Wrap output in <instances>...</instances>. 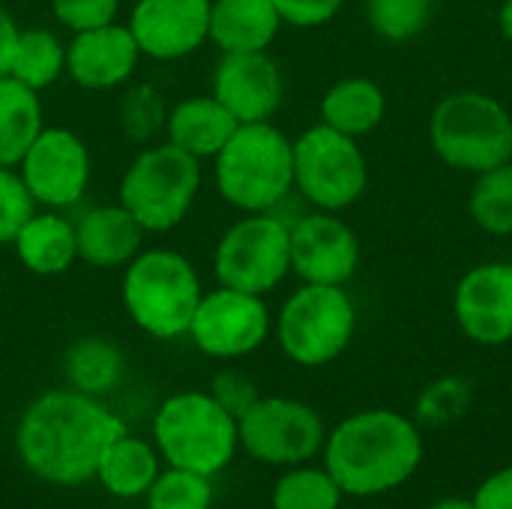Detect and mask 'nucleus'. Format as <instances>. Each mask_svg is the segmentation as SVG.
I'll return each instance as SVG.
<instances>
[{
  "mask_svg": "<svg viewBox=\"0 0 512 509\" xmlns=\"http://www.w3.org/2000/svg\"><path fill=\"white\" fill-rule=\"evenodd\" d=\"M123 423L96 399L78 390L39 396L18 423V456L45 483L81 486L96 477L102 453L120 438Z\"/></svg>",
  "mask_w": 512,
  "mask_h": 509,
  "instance_id": "obj_1",
  "label": "nucleus"
},
{
  "mask_svg": "<svg viewBox=\"0 0 512 509\" xmlns=\"http://www.w3.org/2000/svg\"><path fill=\"white\" fill-rule=\"evenodd\" d=\"M420 462V429L384 408L345 417L324 441V468L351 498H375L399 489L414 477Z\"/></svg>",
  "mask_w": 512,
  "mask_h": 509,
  "instance_id": "obj_2",
  "label": "nucleus"
},
{
  "mask_svg": "<svg viewBox=\"0 0 512 509\" xmlns=\"http://www.w3.org/2000/svg\"><path fill=\"white\" fill-rule=\"evenodd\" d=\"M219 195L243 213H270L294 192V141L264 123H240L213 156Z\"/></svg>",
  "mask_w": 512,
  "mask_h": 509,
  "instance_id": "obj_3",
  "label": "nucleus"
},
{
  "mask_svg": "<svg viewBox=\"0 0 512 509\" xmlns=\"http://www.w3.org/2000/svg\"><path fill=\"white\" fill-rule=\"evenodd\" d=\"M201 297V279L180 252L144 249L126 264L123 306L135 327L153 339L186 336Z\"/></svg>",
  "mask_w": 512,
  "mask_h": 509,
  "instance_id": "obj_4",
  "label": "nucleus"
},
{
  "mask_svg": "<svg viewBox=\"0 0 512 509\" xmlns=\"http://www.w3.org/2000/svg\"><path fill=\"white\" fill-rule=\"evenodd\" d=\"M429 141L444 165L477 177L512 162V114L489 93L459 90L435 105Z\"/></svg>",
  "mask_w": 512,
  "mask_h": 509,
  "instance_id": "obj_5",
  "label": "nucleus"
},
{
  "mask_svg": "<svg viewBox=\"0 0 512 509\" xmlns=\"http://www.w3.org/2000/svg\"><path fill=\"white\" fill-rule=\"evenodd\" d=\"M156 444L171 468L219 474L240 447L237 420L210 393L171 396L153 423Z\"/></svg>",
  "mask_w": 512,
  "mask_h": 509,
  "instance_id": "obj_6",
  "label": "nucleus"
},
{
  "mask_svg": "<svg viewBox=\"0 0 512 509\" xmlns=\"http://www.w3.org/2000/svg\"><path fill=\"white\" fill-rule=\"evenodd\" d=\"M198 189L201 159L168 141L132 159L120 180V204L147 234H165L189 216Z\"/></svg>",
  "mask_w": 512,
  "mask_h": 509,
  "instance_id": "obj_7",
  "label": "nucleus"
},
{
  "mask_svg": "<svg viewBox=\"0 0 512 509\" xmlns=\"http://www.w3.org/2000/svg\"><path fill=\"white\" fill-rule=\"evenodd\" d=\"M357 330V309L345 285H303L276 318V339L288 360L318 369L342 357Z\"/></svg>",
  "mask_w": 512,
  "mask_h": 509,
  "instance_id": "obj_8",
  "label": "nucleus"
},
{
  "mask_svg": "<svg viewBox=\"0 0 512 509\" xmlns=\"http://www.w3.org/2000/svg\"><path fill=\"white\" fill-rule=\"evenodd\" d=\"M366 186L369 162L357 138L318 123L294 141V189L315 210L342 213L363 198Z\"/></svg>",
  "mask_w": 512,
  "mask_h": 509,
  "instance_id": "obj_9",
  "label": "nucleus"
},
{
  "mask_svg": "<svg viewBox=\"0 0 512 509\" xmlns=\"http://www.w3.org/2000/svg\"><path fill=\"white\" fill-rule=\"evenodd\" d=\"M213 270L225 288L270 294L291 273V225L276 213H246L216 243Z\"/></svg>",
  "mask_w": 512,
  "mask_h": 509,
  "instance_id": "obj_10",
  "label": "nucleus"
},
{
  "mask_svg": "<svg viewBox=\"0 0 512 509\" xmlns=\"http://www.w3.org/2000/svg\"><path fill=\"white\" fill-rule=\"evenodd\" d=\"M240 447L267 465H303L324 450V420L306 402L270 396L258 399L240 420Z\"/></svg>",
  "mask_w": 512,
  "mask_h": 509,
  "instance_id": "obj_11",
  "label": "nucleus"
},
{
  "mask_svg": "<svg viewBox=\"0 0 512 509\" xmlns=\"http://www.w3.org/2000/svg\"><path fill=\"white\" fill-rule=\"evenodd\" d=\"M186 336H192L198 351H204L207 357H246L258 351L270 336V309L258 294L219 285L216 291H207L201 297Z\"/></svg>",
  "mask_w": 512,
  "mask_h": 509,
  "instance_id": "obj_12",
  "label": "nucleus"
},
{
  "mask_svg": "<svg viewBox=\"0 0 512 509\" xmlns=\"http://www.w3.org/2000/svg\"><path fill=\"white\" fill-rule=\"evenodd\" d=\"M18 174L33 201L48 210L78 204L90 183L87 144L60 126H45L18 162Z\"/></svg>",
  "mask_w": 512,
  "mask_h": 509,
  "instance_id": "obj_13",
  "label": "nucleus"
},
{
  "mask_svg": "<svg viewBox=\"0 0 512 509\" xmlns=\"http://www.w3.org/2000/svg\"><path fill=\"white\" fill-rule=\"evenodd\" d=\"M360 267V240L336 213L315 210L291 225V273L303 285H345Z\"/></svg>",
  "mask_w": 512,
  "mask_h": 509,
  "instance_id": "obj_14",
  "label": "nucleus"
},
{
  "mask_svg": "<svg viewBox=\"0 0 512 509\" xmlns=\"http://www.w3.org/2000/svg\"><path fill=\"white\" fill-rule=\"evenodd\" d=\"M459 330L486 348L512 342V264L486 261L471 267L453 294Z\"/></svg>",
  "mask_w": 512,
  "mask_h": 509,
  "instance_id": "obj_15",
  "label": "nucleus"
},
{
  "mask_svg": "<svg viewBox=\"0 0 512 509\" xmlns=\"http://www.w3.org/2000/svg\"><path fill=\"white\" fill-rule=\"evenodd\" d=\"M213 0H138L129 12V30L141 57L183 60L210 39Z\"/></svg>",
  "mask_w": 512,
  "mask_h": 509,
  "instance_id": "obj_16",
  "label": "nucleus"
},
{
  "mask_svg": "<svg viewBox=\"0 0 512 509\" xmlns=\"http://www.w3.org/2000/svg\"><path fill=\"white\" fill-rule=\"evenodd\" d=\"M213 96L237 123H264L282 105L285 78L267 51H231L213 69Z\"/></svg>",
  "mask_w": 512,
  "mask_h": 509,
  "instance_id": "obj_17",
  "label": "nucleus"
},
{
  "mask_svg": "<svg viewBox=\"0 0 512 509\" xmlns=\"http://www.w3.org/2000/svg\"><path fill=\"white\" fill-rule=\"evenodd\" d=\"M141 48L126 24H105L72 33L66 45V75L84 90H111L132 78Z\"/></svg>",
  "mask_w": 512,
  "mask_h": 509,
  "instance_id": "obj_18",
  "label": "nucleus"
},
{
  "mask_svg": "<svg viewBox=\"0 0 512 509\" xmlns=\"http://www.w3.org/2000/svg\"><path fill=\"white\" fill-rule=\"evenodd\" d=\"M72 225H75L78 258L99 270L126 267L141 252V240L147 234L120 201L90 207Z\"/></svg>",
  "mask_w": 512,
  "mask_h": 509,
  "instance_id": "obj_19",
  "label": "nucleus"
},
{
  "mask_svg": "<svg viewBox=\"0 0 512 509\" xmlns=\"http://www.w3.org/2000/svg\"><path fill=\"white\" fill-rule=\"evenodd\" d=\"M282 15L273 0H213L210 42L222 51H267L282 30Z\"/></svg>",
  "mask_w": 512,
  "mask_h": 509,
  "instance_id": "obj_20",
  "label": "nucleus"
},
{
  "mask_svg": "<svg viewBox=\"0 0 512 509\" xmlns=\"http://www.w3.org/2000/svg\"><path fill=\"white\" fill-rule=\"evenodd\" d=\"M240 123L231 117V111L210 93V96H192L177 102L168 111V141L180 147L183 153L195 159H213L228 138L234 135Z\"/></svg>",
  "mask_w": 512,
  "mask_h": 509,
  "instance_id": "obj_21",
  "label": "nucleus"
},
{
  "mask_svg": "<svg viewBox=\"0 0 512 509\" xmlns=\"http://www.w3.org/2000/svg\"><path fill=\"white\" fill-rule=\"evenodd\" d=\"M12 249L24 270L36 276H60L78 261L75 225L60 213H33L15 234Z\"/></svg>",
  "mask_w": 512,
  "mask_h": 509,
  "instance_id": "obj_22",
  "label": "nucleus"
},
{
  "mask_svg": "<svg viewBox=\"0 0 512 509\" xmlns=\"http://www.w3.org/2000/svg\"><path fill=\"white\" fill-rule=\"evenodd\" d=\"M384 114H387L384 90L372 78H363V75L336 81L321 99V123L351 138H363L375 132Z\"/></svg>",
  "mask_w": 512,
  "mask_h": 509,
  "instance_id": "obj_23",
  "label": "nucleus"
},
{
  "mask_svg": "<svg viewBox=\"0 0 512 509\" xmlns=\"http://www.w3.org/2000/svg\"><path fill=\"white\" fill-rule=\"evenodd\" d=\"M42 129L39 93L12 75H0V165L18 168Z\"/></svg>",
  "mask_w": 512,
  "mask_h": 509,
  "instance_id": "obj_24",
  "label": "nucleus"
},
{
  "mask_svg": "<svg viewBox=\"0 0 512 509\" xmlns=\"http://www.w3.org/2000/svg\"><path fill=\"white\" fill-rule=\"evenodd\" d=\"M96 477L117 498H141L159 477V462L150 444L123 432L102 453Z\"/></svg>",
  "mask_w": 512,
  "mask_h": 509,
  "instance_id": "obj_25",
  "label": "nucleus"
},
{
  "mask_svg": "<svg viewBox=\"0 0 512 509\" xmlns=\"http://www.w3.org/2000/svg\"><path fill=\"white\" fill-rule=\"evenodd\" d=\"M63 372L69 378L72 390L99 399L117 387V381L123 375V354L108 339L84 336L66 351Z\"/></svg>",
  "mask_w": 512,
  "mask_h": 509,
  "instance_id": "obj_26",
  "label": "nucleus"
},
{
  "mask_svg": "<svg viewBox=\"0 0 512 509\" xmlns=\"http://www.w3.org/2000/svg\"><path fill=\"white\" fill-rule=\"evenodd\" d=\"M66 72V45L48 27H24L18 30L9 75L27 84L30 90L51 87Z\"/></svg>",
  "mask_w": 512,
  "mask_h": 509,
  "instance_id": "obj_27",
  "label": "nucleus"
},
{
  "mask_svg": "<svg viewBox=\"0 0 512 509\" xmlns=\"http://www.w3.org/2000/svg\"><path fill=\"white\" fill-rule=\"evenodd\" d=\"M468 213L474 225L492 237L512 234V162H504L474 177L468 195Z\"/></svg>",
  "mask_w": 512,
  "mask_h": 509,
  "instance_id": "obj_28",
  "label": "nucleus"
},
{
  "mask_svg": "<svg viewBox=\"0 0 512 509\" xmlns=\"http://www.w3.org/2000/svg\"><path fill=\"white\" fill-rule=\"evenodd\" d=\"M345 492L327 468H294L273 489V509H339Z\"/></svg>",
  "mask_w": 512,
  "mask_h": 509,
  "instance_id": "obj_29",
  "label": "nucleus"
},
{
  "mask_svg": "<svg viewBox=\"0 0 512 509\" xmlns=\"http://www.w3.org/2000/svg\"><path fill=\"white\" fill-rule=\"evenodd\" d=\"M168 102L159 87L153 84H135L123 93L117 117L120 129L129 141H150L156 132L165 129L168 123Z\"/></svg>",
  "mask_w": 512,
  "mask_h": 509,
  "instance_id": "obj_30",
  "label": "nucleus"
},
{
  "mask_svg": "<svg viewBox=\"0 0 512 509\" xmlns=\"http://www.w3.org/2000/svg\"><path fill=\"white\" fill-rule=\"evenodd\" d=\"M435 0H366L369 27L387 42H408L429 24Z\"/></svg>",
  "mask_w": 512,
  "mask_h": 509,
  "instance_id": "obj_31",
  "label": "nucleus"
},
{
  "mask_svg": "<svg viewBox=\"0 0 512 509\" xmlns=\"http://www.w3.org/2000/svg\"><path fill=\"white\" fill-rule=\"evenodd\" d=\"M147 507L150 509H210L213 507V486L210 477L171 468L153 480L147 489Z\"/></svg>",
  "mask_w": 512,
  "mask_h": 509,
  "instance_id": "obj_32",
  "label": "nucleus"
},
{
  "mask_svg": "<svg viewBox=\"0 0 512 509\" xmlns=\"http://www.w3.org/2000/svg\"><path fill=\"white\" fill-rule=\"evenodd\" d=\"M36 213V201L24 186L21 174L9 165H0V246H12L15 234Z\"/></svg>",
  "mask_w": 512,
  "mask_h": 509,
  "instance_id": "obj_33",
  "label": "nucleus"
},
{
  "mask_svg": "<svg viewBox=\"0 0 512 509\" xmlns=\"http://www.w3.org/2000/svg\"><path fill=\"white\" fill-rule=\"evenodd\" d=\"M54 18L72 33L96 30L117 21L120 0H51Z\"/></svg>",
  "mask_w": 512,
  "mask_h": 509,
  "instance_id": "obj_34",
  "label": "nucleus"
},
{
  "mask_svg": "<svg viewBox=\"0 0 512 509\" xmlns=\"http://www.w3.org/2000/svg\"><path fill=\"white\" fill-rule=\"evenodd\" d=\"M210 396L234 417V420H240L261 396H258V387H255V381L252 378H246L243 372H234V369H228V372H219L216 378H213V390H210Z\"/></svg>",
  "mask_w": 512,
  "mask_h": 509,
  "instance_id": "obj_35",
  "label": "nucleus"
},
{
  "mask_svg": "<svg viewBox=\"0 0 512 509\" xmlns=\"http://www.w3.org/2000/svg\"><path fill=\"white\" fill-rule=\"evenodd\" d=\"M282 21L291 27H321L342 9L345 0H273Z\"/></svg>",
  "mask_w": 512,
  "mask_h": 509,
  "instance_id": "obj_36",
  "label": "nucleus"
},
{
  "mask_svg": "<svg viewBox=\"0 0 512 509\" xmlns=\"http://www.w3.org/2000/svg\"><path fill=\"white\" fill-rule=\"evenodd\" d=\"M471 501L477 509H512V465L495 471Z\"/></svg>",
  "mask_w": 512,
  "mask_h": 509,
  "instance_id": "obj_37",
  "label": "nucleus"
},
{
  "mask_svg": "<svg viewBox=\"0 0 512 509\" xmlns=\"http://www.w3.org/2000/svg\"><path fill=\"white\" fill-rule=\"evenodd\" d=\"M18 24L12 21V15L0 6V75H9V63H12V51H15V39H18Z\"/></svg>",
  "mask_w": 512,
  "mask_h": 509,
  "instance_id": "obj_38",
  "label": "nucleus"
},
{
  "mask_svg": "<svg viewBox=\"0 0 512 509\" xmlns=\"http://www.w3.org/2000/svg\"><path fill=\"white\" fill-rule=\"evenodd\" d=\"M498 27L504 33V39L512 42V0H504L501 3V12H498Z\"/></svg>",
  "mask_w": 512,
  "mask_h": 509,
  "instance_id": "obj_39",
  "label": "nucleus"
},
{
  "mask_svg": "<svg viewBox=\"0 0 512 509\" xmlns=\"http://www.w3.org/2000/svg\"><path fill=\"white\" fill-rule=\"evenodd\" d=\"M429 509H477V507H474V501H468V498H444V501H435Z\"/></svg>",
  "mask_w": 512,
  "mask_h": 509,
  "instance_id": "obj_40",
  "label": "nucleus"
}]
</instances>
